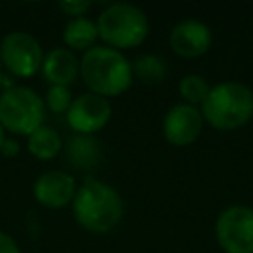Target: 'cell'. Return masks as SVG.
Wrapping results in <instances>:
<instances>
[{
	"label": "cell",
	"instance_id": "6da1fadb",
	"mask_svg": "<svg viewBox=\"0 0 253 253\" xmlns=\"http://www.w3.org/2000/svg\"><path fill=\"white\" fill-rule=\"evenodd\" d=\"M71 210L81 227L93 233H105L121 221L125 204L113 186L89 178L77 188Z\"/></svg>",
	"mask_w": 253,
	"mask_h": 253
},
{
	"label": "cell",
	"instance_id": "7a4b0ae2",
	"mask_svg": "<svg viewBox=\"0 0 253 253\" xmlns=\"http://www.w3.org/2000/svg\"><path fill=\"white\" fill-rule=\"evenodd\" d=\"M79 73L91 93L117 97L132 83V63L109 45H93L79 61Z\"/></svg>",
	"mask_w": 253,
	"mask_h": 253
},
{
	"label": "cell",
	"instance_id": "3957f363",
	"mask_svg": "<svg viewBox=\"0 0 253 253\" xmlns=\"http://www.w3.org/2000/svg\"><path fill=\"white\" fill-rule=\"evenodd\" d=\"M202 117L217 130H235L253 117V91L241 81H219L200 105Z\"/></svg>",
	"mask_w": 253,
	"mask_h": 253
},
{
	"label": "cell",
	"instance_id": "277c9868",
	"mask_svg": "<svg viewBox=\"0 0 253 253\" xmlns=\"http://www.w3.org/2000/svg\"><path fill=\"white\" fill-rule=\"evenodd\" d=\"M99 38L113 49H128L140 45L150 30L146 14L132 4L117 2L107 6L97 18Z\"/></svg>",
	"mask_w": 253,
	"mask_h": 253
},
{
	"label": "cell",
	"instance_id": "5b68a950",
	"mask_svg": "<svg viewBox=\"0 0 253 253\" xmlns=\"http://www.w3.org/2000/svg\"><path fill=\"white\" fill-rule=\"evenodd\" d=\"M45 103L30 87L14 85L0 93V125L4 130L30 136L43 126Z\"/></svg>",
	"mask_w": 253,
	"mask_h": 253
},
{
	"label": "cell",
	"instance_id": "8992f818",
	"mask_svg": "<svg viewBox=\"0 0 253 253\" xmlns=\"http://www.w3.org/2000/svg\"><path fill=\"white\" fill-rule=\"evenodd\" d=\"M215 239L225 253H253V208L233 204L215 219Z\"/></svg>",
	"mask_w": 253,
	"mask_h": 253
},
{
	"label": "cell",
	"instance_id": "52a82bcc",
	"mask_svg": "<svg viewBox=\"0 0 253 253\" xmlns=\"http://www.w3.org/2000/svg\"><path fill=\"white\" fill-rule=\"evenodd\" d=\"M2 67L16 77H32L43 63L40 42L28 32H10L0 43Z\"/></svg>",
	"mask_w": 253,
	"mask_h": 253
},
{
	"label": "cell",
	"instance_id": "ba28073f",
	"mask_svg": "<svg viewBox=\"0 0 253 253\" xmlns=\"http://www.w3.org/2000/svg\"><path fill=\"white\" fill-rule=\"evenodd\" d=\"M69 126L77 134H87L91 136L93 132L101 130L109 119H111V103L95 93H81L79 97L73 99L69 111L65 113Z\"/></svg>",
	"mask_w": 253,
	"mask_h": 253
},
{
	"label": "cell",
	"instance_id": "9c48e42d",
	"mask_svg": "<svg viewBox=\"0 0 253 253\" xmlns=\"http://www.w3.org/2000/svg\"><path fill=\"white\" fill-rule=\"evenodd\" d=\"M204 128V117L200 107L178 103L168 109L162 121V132L164 138L174 146H188L196 142Z\"/></svg>",
	"mask_w": 253,
	"mask_h": 253
},
{
	"label": "cell",
	"instance_id": "30bf717a",
	"mask_svg": "<svg viewBox=\"0 0 253 253\" xmlns=\"http://www.w3.org/2000/svg\"><path fill=\"white\" fill-rule=\"evenodd\" d=\"M77 192L75 178L61 172V170H47L42 172L34 182V196L36 200L51 210H59L73 202Z\"/></svg>",
	"mask_w": 253,
	"mask_h": 253
},
{
	"label": "cell",
	"instance_id": "8fae6325",
	"mask_svg": "<svg viewBox=\"0 0 253 253\" xmlns=\"http://www.w3.org/2000/svg\"><path fill=\"white\" fill-rule=\"evenodd\" d=\"M211 45V30L200 20H182L170 32V47L180 57H200Z\"/></svg>",
	"mask_w": 253,
	"mask_h": 253
},
{
	"label": "cell",
	"instance_id": "7c38bea8",
	"mask_svg": "<svg viewBox=\"0 0 253 253\" xmlns=\"http://www.w3.org/2000/svg\"><path fill=\"white\" fill-rule=\"evenodd\" d=\"M42 71H43V77L51 85L69 87V83H73L79 73V61L71 49L55 47L47 51V55H43Z\"/></svg>",
	"mask_w": 253,
	"mask_h": 253
},
{
	"label": "cell",
	"instance_id": "4fadbf2b",
	"mask_svg": "<svg viewBox=\"0 0 253 253\" xmlns=\"http://www.w3.org/2000/svg\"><path fill=\"white\" fill-rule=\"evenodd\" d=\"M99 38L97 22L89 18H71L63 28V42L67 49H91Z\"/></svg>",
	"mask_w": 253,
	"mask_h": 253
},
{
	"label": "cell",
	"instance_id": "5bb4252c",
	"mask_svg": "<svg viewBox=\"0 0 253 253\" xmlns=\"http://www.w3.org/2000/svg\"><path fill=\"white\" fill-rule=\"evenodd\" d=\"M28 150L38 160H51L61 150V136L51 126H40L28 136Z\"/></svg>",
	"mask_w": 253,
	"mask_h": 253
},
{
	"label": "cell",
	"instance_id": "9a60e30c",
	"mask_svg": "<svg viewBox=\"0 0 253 253\" xmlns=\"http://www.w3.org/2000/svg\"><path fill=\"white\" fill-rule=\"evenodd\" d=\"M67 154H69V160L73 162V166L93 168L101 158V148L95 138H91L87 134H77L69 140Z\"/></svg>",
	"mask_w": 253,
	"mask_h": 253
},
{
	"label": "cell",
	"instance_id": "2e32d148",
	"mask_svg": "<svg viewBox=\"0 0 253 253\" xmlns=\"http://www.w3.org/2000/svg\"><path fill=\"white\" fill-rule=\"evenodd\" d=\"M132 75H136L140 81H144L148 85L160 83L166 75V63L158 55L144 53V55L136 57V61L132 63Z\"/></svg>",
	"mask_w": 253,
	"mask_h": 253
},
{
	"label": "cell",
	"instance_id": "e0dca14e",
	"mask_svg": "<svg viewBox=\"0 0 253 253\" xmlns=\"http://www.w3.org/2000/svg\"><path fill=\"white\" fill-rule=\"evenodd\" d=\"M178 91H180L184 103L198 107V105H202L204 99L208 97L210 85H208V81H206L202 75H198V73H188V75H184V77L180 79Z\"/></svg>",
	"mask_w": 253,
	"mask_h": 253
},
{
	"label": "cell",
	"instance_id": "ac0fdd59",
	"mask_svg": "<svg viewBox=\"0 0 253 253\" xmlns=\"http://www.w3.org/2000/svg\"><path fill=\"white\" fill-rule=\"evenodd\" d=\"M47 109L51 113H67L71 103H73V97H71V91L69 87H61V85H51L45 93V101Z\"/></svg>",
	"mask_w": 253,
	"mask_h": 253
},
{
	"label": "cell",
	"instance_id": "d6986e66",
	"mask_svg": "<svg viewBox=\"0 0 253 253\" xmlns=\"http://www.w3.org/2000/svg\"><path fill=\"white\" fill-rule=\"evenodd\" d=\"M57 8L71 18H83L91 10V2L89 0H65V2H59Z\"/></svg>",
	"mask_w": 253,
	"mask_h": 253
},
{
	"label": "cell",
	"instance_id": "ffe728a7",
	"mask_svg": "<svg viewBox=\"0 0 253 253\" xmlns=\"http://www.w3.org/2000/svg\"><path fill=\"white\" fill-rule=\"evenodd\" d=\"M0 253H20V247L14 241V237H10L4 231H0Z\"/></svg>",
	"mask_w": 253,
	"mask_h": 253
},
{
	"label": "cell",
	"instance_id": "44dd1931",
	"mask_svg": "<svg viewBox=\"0 0 253 253\" xmlns=\"http://www.w3.org/2000/svg\"><path fill=\"white\" fill-rule=\"evenodd\" d=\"M18 150H20L18 142H16V140H10V138H6L4 144H2V148H0V152H2L4 156H14V154H18Z\"/></svg>",
	"mask_w": 253,
	"mask_h": 253
},
{
	"label": "cell",
	"instance_id": "7402d4cb",
	"mask_svg": "<svg viewBox=\"0 0 253 253\" xmlns=\"http://www.w3.org/2000/svg\"><path fill=\"white\" fill-rule=\"evenodd\" d=\"M4 140H6V136H4V126L0 125V148H2V144H4Z\"/></svg>",
	"mask_w": 253,
	"mask_h": 253
},
{
	"label": "cell",
	"instance_id": "603a6c76",
	"mask_svg": "<svg viewBox=\"0 0 253 253\" xmlns=\"http://www.w3.org/2000/svg\"><path fill=\"white\" fill-rule=\"evenodd\" d=\"M0 75H2V59H0Z\"/></svg>",
	"mask_w": 253,
	"mask_h": 253
}]
</instances>
